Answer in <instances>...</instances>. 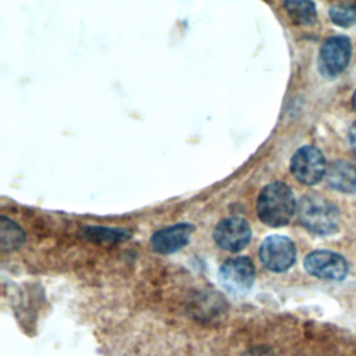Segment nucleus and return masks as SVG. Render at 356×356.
Masks as SVG:
<instances>
[{"mask_svg": "<svg viewBox=\"0 0 356 356\" xmlns=\"http://www.w3.org/2000/svg\"><path fill=\"white\" fill-rule=\"evenodd\" d=\"M305 268L309 274L328 281H342L348 275L346 260L330 250H314L305 257Z\"/></svg>", "mask_w": 356, "mask_h": 356, "instance_id": "0eeeda50", "label": "nucleus"}, {"mask_svg": "<svg viewBox=\"0 0 356 356\" xmlns=\"http://www.w3.org/2000/svg\"><path fill=\"white\" fill-rule=\"evenodd\" d=\"M291 172L305 185L320 182L327 172L325 159L320 149L314 146H303L298 149L291 160Z\"/></svg>", "mask_w": 356, "mask_h": 356, "instance_id": "20e7f679", "label": "nucleus"}, {"mask_svg": "<svg viewBox=\"0 0 356 356\" xmlns=\"http://www.w3.org/2000/svg\"><path fill=\"white\" fill-rule=\"evenodd\" d=\"M299 221L317 235H330L338 229L339 211L327 199L317 195L303 196L298 206Z\"/></svg>", "mask_w": 356, "mask_h": 356, "instance_id": "f03ea898", "label": "nucleus"}, {"mask_svg": "<svg viewBox=\"0 0 356 356\" xmlns=\"http://www.w3.org/2000/svg\"><path fill=\"white\" fill-rule=\"evenodd\" d=\"M193 229L195 227L188 222H181V224L163 228L152 235L150 238L152 249L160 254L174 253L188 243Z\"/></svg>", "mask_w": 356, "mask_h": 356, "instance_id": "1a4fd4ad", "label": "nucleus"}, {"mask_svg": "<svg viewBox=\"0 0 356 356\" xmlns=\"http://www.w3.org/2000/svg\"><path fill=\"white\" fill-rule=\"evenodd\" d=\"M220 282L231 293L248 292L254 281L256 270L249 257L239 256L228 259L220 267Z\"/></svg>", "mask_w": 356, "mask_h": 356, "instance_id": "423d86ee", "label": "nucleus"}, {"mask_svg": "<svg viewBox=\"0 0 356 356\" xmlns=\"http://www.w3.org/2000/svg\"><path fill=\"white\" fill-rule=\"evenodd\" d=\"M349 142L352 149L356 152V124H353L349 129Z\"/></svg>", "mask_w": 356, "mask_h": 356, "instance_id": "dca6fc26", "label": "nucleus"}, {"mask_svg": "<svg viewBox=\"0 0 356 356\" xmlns=\"http://www.w3.org/2000/svg\"><path fill=\"white\" fill-rule=\"evenodd\" d=\"M242 356H277V355L271 348H268L266 345H257V346H253V348L245 350L242 353Z\"/></svg>", "mask_w": 356, "mask_h": 356, "instance_id": "2eb2a0df", "label": "nucleus"}, {"mask_svg": "<svg viewBox=\"0 0 356 356\" xmlns=\"http://www.w3.org/2000/svg\"><path fill=\"white\" fill-rule=\"evenodd\" d=\"M0 239L3 250H13L22 245L24 231L4 216L0 218Z\"/></svg>", "mask_w": 356, "mask_h": 356, "instance_id": "9b49d317", "label": "nucleus"}, {"mask_svg": "<svg viewBox=\"0 0 356 356\" xmlns=\"http://www.w3.org/2000/svg\"><path fill=\"white\" fill-rule=\"evenodd\" d=\"M352 106H353V108L356 110V90H355V93H353V96H352Z\"/></svg>", "mask_w": 356, "mask_h": 356, "instance_id": "f3484780", "label": "nucleus"}, {"mask_svg": "<svg viewBox=\"0 0 356 356\" xmlns=\"http://www.w3.org/2000/svg\"><path fill=\"white\" fill-rule=\"evenodd\" d=\"M85 235L89 239L97 241V242H117L124 241L129 236L128 232L122 229H110V228H99V227H89L85 229Z\"/></svg>", "mask_w": 356, "mask_h": 356, "instance_id": "4468645a", "label": "nucleus"}, {"mask_svg": "<svg viewBox=\"0 0 356 356\" xmlns=\"http://www.w3.org/2000/svg\"><path fill=\"white\" fill-rule=\"evenodd\" d=\"M284 7L286 8L288 14L292 17V19L296 24H313L316 21V6L312 1H303V0H293V1H285Z\"/></svg>", "mask_w": 356, "mask_h": 356, "instance_id": "f8f14e48", "label": "nucleus"}, {"mask_svg": "<svg viewBox=\"0 0 356 356\" xmlns=\"http://www.w3.org/2000/svg\"><path fill=\"white\" fill-rule=\"evenodd\" d=\"M325 177L331 188L345 193H356V167L350 163L334 161L327 168Z\"/></svg>", "mask_w": 356, "mask_h": 356, "instance_id": "9d476101", "label": "nucleus"}, {"mask_svg": "<svg viewBox=\"0 0 356 356\" xmlns=\"http://www.w3.org/2000/svg\"><path fill=\"white\" fill-rule=\"evenodd\" d=\"M296 211L293 192L284 182H271L257 197V214L268 227L286 225Z\"/></svg>", "mask_w": 356, "mask_h": 356, "instance_id": "f257e3e1", "label": "nucleus"}, {"mask_svg": "<svg viewBox=\"0 0 356 356\" xmlns=\"http://www.w3.org/2000/svg\"><path fill=\"white\" fill-rule=\"evenodd\" d=\"M259 256L264 267L274 273H282L295 263L296 248L289 238L271 235L261 242Z\"/></svg>", "mask_w": 356, "mask_h": 356, "instance_id": "39448f33", "label": "nucleus"}, {"mask_svg": "<svg viewBox=\"0 0 356 356\" xmlns=\"http://www.w3.org/2000/svg\"><path fill=\"white\" fill-rule=\"evenodd\" d=\"M330 18L334 24L348 28L356 24V4L339 3L330 8Z\"/></svg>", "mask_w": 356, "mask_h": 356, "instance_id": "ddd939ff", "label": "nucleus"}, {"mask_svg": "<svg viewBox=\"0 0 356 356\" xmlns=\"http://www.w3.org/2000/svg\"><path fill=\"white\" fill-rule=\"evenodd\" d=\"M252 231L246 220L241 217H228L220 221L214 229L216 243L228 252H239L248 246Z\"/></svg>", "mask_w": 356, "mask_h": 356, "instance_id": "6e6552de", "label": "nucleus"}, {"mask_svg": "<svg viewBox=\"0 0 356 356\" xmlns=\"http://www.w3.org/2000/svg\"><path fill=\"white\" fill-rule=\"evenodd\" d=\"M352 44L349 38L337 35L327 39L318 54V68L327 78H334L345 71L350 61Z\"/></svg>", "mask_w": 356, "mask_h": 356, "instance_id": "7ed1b4c3", "label": "nucleus"}]
</instances>
